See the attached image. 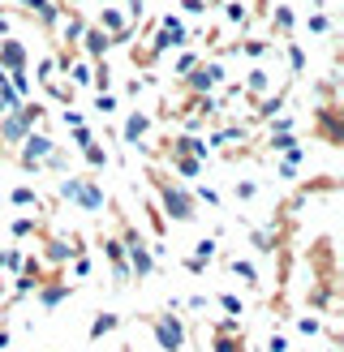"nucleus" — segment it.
Wrapping results in <instances>:
<instances>
[{
    "label": "nucleus",
    "instance_id": "obj_1",
    "mask_svg": "<svg viewBox=\"0 0 344 352\" xmlns=\"http://www.w3.org/2000/svg\"><path fill=\"white\" fill-rule=\"evenodd\" d=\"M147 181L155 185V206L164 210V219H177V223H198V202L194 193H189V185H181L177 176H168V168L160 164H147Z\"/></svg>",
    "mask_w": 344,
    "mask_h": 352
},
{
    "label": "nucleus",
    "instance_id": "obj_2",
    "mask_svg": "<svg viewBox=\"0 0 344 352\" xmlns=\"http://www.w3.org/2000/svg\"><path fill=\"white\" fill-rule=\"evenodd\" d=\"M116 236H120V245H125V262H129V275L142 284V279H151L155 275V254H151V245H147V236H142V228H138L133 219H125L120 215V223H116Z\"/></svg>",
    "mask_w": 344,
    "mask_h": 352
},
{
    "label": "nucleus",
    "instance_id": "obj_3",
    "mask_svg": "<svg viewBox=\"0 0 344 352\" xmlns=\"http://www.w3.org/2000/svg\"><path fill=\"white\" fill-rule=\"evenodd\" d=\"M56 193H61V202L86 210V215H99V210L108 206V193H103V185L95 181L91 172H82V176H61Z\"/></svg>",
    "mask_w": 344,
    "mask_h": 352
},
{
    "label": "nucleus",
    "instance_id": "obj_4",
    "mask_svg": "<svg viewBox=\"0 0 344 352\" xmlns=\"http://www.w3.org/2000/svg\"><path fill=\"white\" fill-rule=\"evenodd\" d=\"M17 151H22V155H17V168H22V172H43L52 164V155L61 151V142L47 129H30L22 142H17Z\"/></svg>",
    "mask_w": 344,
    "mask_h": 352
},
{
    "label": "nucleus",
    "instance_id": "obj_5",
    "mask_svg": "<svg viewBox=\"0 0 344 352\" xmlns=\"http://www.w3.org/2000/svg\"><path fill=\"white\" fill-rule=\"evenodd\" d=\"M142 322L151 327V336H155V344H160V352H185V331H189V322L181 318V314L160 309V314H147Z\"/></svg>",
    "mask_w": 344,
    "mask_h": 352
},
{
    "label": "nucleus",
    "instance_id": "obj_6",
    "mask_svg": "<svg viewBox=\"0 0 344 352\" xmlns=\"http://www.w3.org/2000/svg\"><path fill=\"white\" fill-rule=\"evenodd\" d=\"M181 82H185L189 95H215L219 86H224V56H202Z\"/></svg>",
    "mask_w": 344,
    "mask_h": 352
},
{
    "label": "nucleus",
    "instance_id": "obj_7",
    "mask_svg": "<svg viewBox=\"0 0 344 352\" xmlns=\"http://www.w3.org/2000/svg\"><path fill=\"white\" fill-rule=\"evenodd\" d=\"M74 292H78V284L65 275V267H52V271L43 275V284L34 288V301H39L43 309H56V305H65Z\"/></svg>",
    "mask_w": 344,
    "mask_h": 352
},
{
    "label": "nucleus",
    "instance_id": "obj_8",
    "mask_svg": "<svg viewBox=\"0 0 344 352\" xmlns=\"http://www.w3.org/2000/svg\"><path fill=\"white\" fill-rule=\"evenodd\" d=\"M314 138L327 146H344V108L336 99H327L319 103V112H314Z\"/></svg>",
    "mask_w": 344,
    "mask_h": 352
},
{
    "label": "nucleus",
    "instance_id": "obj_9",
    "mask_svg": "<svg viewBox=\"0 0 344 352\" xmlns=\"http://www.w3.org/2000/svg\"><path fill=\"white\" fill-rule=\"evenodd\" d=\"M99 250H103V262L112 267V284H116V292H125V288L133 284V275H129V262H125V245H120V236H116V232L99 236Z\"/></svg>",
    "mask_w": 344,
    "mask_h": 352
},
{
    "label": "nucleus",
    "instance_id": "obj_10",
    "mask_svg": "<svg viewBox=\"0 0 344 352\" xmlns=\"http://www.w3.org/2000/svg\"><path fill=\"white\" fill-rule=\"evenodd\" d=\"M95 26L112 39V47L116 43H125L129 34H133V26H129V17H125V9H116V5H103L99 9V17H95Z\"/></svg>",
    "mask_w": 344,
    "mask_h": 352
},
{
    "label": "nucleus",
    "instance_id": "obj_11",
    "mask_svg": "<svg viewBox=\"0 0 344 352\" xmlns=\"http://www.w3.org/2000/svg\"><path fill=\"white\" fill-rule=\"evenodd\" d=\"M30 65V52H26V43L22 39H0V74H22V69Z\"/></svg>",
    "mask_w": 344,
    "mask_h": 352
},
{
    "label": "nucleus",
    "instance_id": "obj_12",
    "mask_svg": "<svg viewBox=\"0 0 344 352\" xmlns=\"http://www.w3.org/2000/svg\"><path fill=\"white\" fill-rule=\"evenodd\" d=\"M108 47H112V39H108V34H103L95 22L86 26V30H82V39H78V52H82L86 60H108Z\"/></svg>",
    "mask_w": 344,
    "mask_h": 352
},
{
    "label": "nucleus",
    "instance_id": "obj_13",
    "mask_svg": "<svg viewBox=\"0 0 344 352\" xmlns=\"http://www.w3.org/2000/svg\"><path fill=\"white\" fill-rule=\"evenodd\" d=\"M215 254H219V241H215V236H202V241L194 245V254H189V258H181V267H185L189 275H202V271L215 262Z\"/></svg>",
    "mask_w": 344,
    "mask_h": 352
},
{
    "label": "nucleus",
    "instance_id": "obj_14",
    "mask_svg": "<svg viewBox=\"0 0 344 352\" xmlns=\"http://www.w3.org/2000/svg\"><path fill=\"white\" fill-rule=\"evenodd\" d=\"M271 74H267V69L263 65H254L250 69V74H246V82H241V99H250V103H258V99H263L267 91H271Z\"/></svg>",
    "mask_w": 344,
    "mask_h": 352
},
{
    "label": "nucleus",
    "instance_id": "obj_15",
    "mask_svg": "<svg viewBox=\"0 0 344 352\" xmlns=\"http://www.w3.org/2000/svg\"><path fill=\"white\" fill-rule=\"evenodd\" d=\"M164 168H168V176H177V181H198L206 164L189 160V155H164Z\"/></svg>",
    "mask_w": 344,
    "mask_h": 352
},
{
    "label": "nucleus",
    "instance_id": "obj_16",
    "mask_svg": "<svg viewBox=\"0 0 344 352\" xmlns=\"http://www.w3.org/2000/svg\"><path fill=\"white\" fill-rule=\"evenodd\" d=\"M147 133H151V116L133 108V112L125 116V129H120V138H125L129 146H138V151H142V142H147Z\"/></svg>",
    "mask_w": 344,
    "mask_h": 352
},
{
    "label": "nucleus",
    "instance_id": "obj_17",
    "mask_svg": "<svg viewBox=\"0 0 344 352\" xmlns=\"http://www.w3.org/2000/svg\"><path fill=\"white\" fill-rule=\"evenodd\" d=\"M112 331H120V314H116V309H99L95 318H91V331H86V340L99 344L103 336H112Z\"/></svg>",
    "mask_w": 344,
    "mask_h": 352
},
{
    "label": "nucleus",
    "instance_id": "obj_18",
    "mask_svg": "<svg viewBox=\"0 0 344 352\" xmlns=\"http://www.w3.org/2000/svg\"><path fill=\"white\" fill-rule=\"evenodd\" d=\"M224 267H228V271H233L246 288H258V284H263V275H258V267H254L246 254H241V258H224Z\"/></svg>",
    "mask_w": 344,
    "mask_h": 352
},
{
    "label": "nucleus",
    "instance_id": "obj_19",
    "mask_svg": "<svg viewBox=\"0 0 344 352\" xmlns=\"http://www.w3.org/2000/svg\"><path fill=\"white\" fill-rule=\"evenodd\" d=\"M292 26H297V13H292L288 5H275V13H271V39H292Z\"/></svg>",
    "mask_w": 344,
    "mask_h": 352
},
{
    "label": "nucleus",
    "instance_id": "obj_20",
    "mask_svg": "<svg viewBox=\"0 0 344 352\" xmlns=\"http://www.w3.org/2000/svg\"><path fill=\"white\" fill-rule=\"evenodd\" d=\"M160 30L172 39V47H189V30H185V17L181 13H164L160 17Z\"/></svg>",
    "mask_w": 344,
    "mask_h": 352
},
{
    "label": "nucleus",
    "instance_id": "obj_21",
    "mask_svg": "<svg viewBox=\"0 0 344 352\" xmlns=\"http://www.w3.org/2000/svg\"><path fill=\"white\" fill-rule=\"evenodd\" d=\"M9 202L22 206V210H43V198H39V189H34V185H13L9 189Z\"/></svg>",
    "mask_w": 344,
    "mask_h": 352
},
{
    "label": "nucleus",
    "instance_id": "obj_22",
    "mask_svg": "<svg viewBox=\"0 0 344 352\" xmlns=\"http://www.w3.org/2000/svg\"><path fill=\"white\" fill-rule=\"evenodd\" d=\"M61 78H74V86H91V60H86L82 52H78V56L61 69Z\"/></svg>",
    "mask_w": 344,
    "mask_h": 352
},
{
    "label": "nucleus",
    "instance_id": "obj_23",
    "mask_svg": "<svg viewBox=\"0 0 344 352\" xmlns=\"http://www.w3.org/2000/svg\"><path fill=\"white\" fill-rule=\"evenodd\" d=\"M39 232H43V219H34V215H17L9 223V236L13 241H26V236H39Z\"/></svg>",
    "mask_w": 344,
    "mask_h": 352
},
{
    "label": "nucleus",
    "instance_id": "obj_24",
    "mask_svg": "<svg viewBox=\"0 0 344 352\" xmlns=\"http://www.w3.org/2000/svg\"><path fill=\"white\" fill-rule=\"evenodd\" d=\"M206 344H211V352H250L246 331L241 336H206Z\"/></svg>",
    "mask_w": 344,
    "mask_h": 352
},
{
    "label": "nucleus",
    "instance_id": "obj_25",
    "mask_svg": "<svg viewBox=\"0 0 344 352\" xmlns=\"http://www.w3.org/2000/svg\"><path fill=\"white\" fill-rule=\"evenodd\" d=\"M91 271H95V262H91V254H74L69 258V279H74V284H86V279H91Z\"/></svg>",
    "mask_w": 344,
    "mask_h": 352
},
{
    "label": "nucleus",
    "instance_id": "obj_26",
    "mask_svg": "<svg viewBox=\"0 0 344 352\" xmlns=\"http://www.w3.org/2000/svg\"><path fill=\"white\" fill-rule=\"evenodd\" d=\"M224 22H228L233 30L246 26L250 22V5H246V0H224Z\"/></svg>",
    "mask_w": 344,
    "mask_h": 352
},
{
    "label": "nucleus",
    "instance_id": "obj_27",
    "mask_svg": "<svg viewBox=\"0 0 344 352\" xmlns=\"http://www.w3.org/2000/svg\"><path fill=\"white\" fill-rule=\"evenodd\" d=\"M228 52H241V56H250V60H263L267 52H271V43L267 39H237Z\"/></svg>",
    "mask_w": 344,
    "mask_h": 352
},
{
    "label": "nucleus",
    "instance_id": "obj_28",
    "mask_svg": "<svg viewBox=\"0 0 344 352\" xmlns=\"http://www.w3.org/2000/svg\"><path fill=\"white\" fill-rule=\"evenodd\" d=\"M284 60H288V74H292V78L305 74V47H301V43L288 39V43H284Z\"/></svg>",
    "mask_w": 344,
    "mask_h": 352
},
{
    "label": "nucleus",
    "instance_id": "obj_29",
    "mask_svg": "<svg viewBox=\"0 0 344 352\" xmlns=\"http://www.w3.org/2000/svg\"><path fill=\"white\" fill-rule=\"evenodd\" d=\"M215 305L224 309V318H246V301H241L237 292H219V296H215Z\"/></svg>",
    "mask_w": 344,
    "mask_h": 352
},
{
    "label": "nucleus",
    "instance_id": "obj_30",
    "mask_svg": "<svg viewBox=\"0 0 344 352\" xmlns=\"http://www.w3.org/2000/svg\"><path fill=\"white\" fill-rule=\"evenodd\" d=\"M297 146H301V138H297V133H271V138H267V151H275L280 160H284L288 151H297Z\"/></svg>",
    "mask_w": 344,
    "mask_h": 352
},
{
    "label": "nucleus",
    "instance_id": "obj_31",
    "mask_svg": "<svg viewBox=\"0 0 344 352\" xmlns=\"http://www.w3.org/2000/svg\"><path fill=\"white\" fill-rule=\"evenodd\" d=\"M198 60H202V52H198V47H185V52H177V60H172V74L185 78V74H189V69H194Z\"/></svg>",
    "mask_w": 344,
    "mask_h": 352
},
{
    "label": "nucleus",
    "instance_id": "obj_32",
    "mask_svg": "<svg viewBox=\"0 0 344 352\" xmlns=\"http://www.w3.org/2000/svg\"><path fill=\"white\" fill-rule=\"evenodd\" d=\"M323 318H319V314H301V318H297V336L301 340H314V336H323Z\"/></svg>",
    "mask_w": 344,
    "mask_h": 352
},
{
    "label": "nucleus",
    "instance_id": "obj_33",
    "mask_svg": "<svg viewBox=\"0 0 344 352\" xmlns=\"http://www.w3.org/2000/svg\"><path fill=\"white\" fill-rule=\"evenodd\" d=\"M189 193H194V202H198V206H215V210L224 206V193L211 189V185H198V189H189Z\"/></svg>",
    "mask_w": 344,
    "mask_h": 352
},
{
    "label": "nucleus",
    "instance_id": "obj_34",
    "mask_svg": "<svg viewBox=\"0 0 344 352\" xmlns=\"http://www.w3.org/2000/svg\"><path fill=\"white\" fill-rule=\"evenodd\" d=\"M116 108H120V95L116 91H95V112L99 116H112Z\"/></svg>",
    "mask_w": 344,
    "mask_h": 352
},
{
    "label": "nucleus",
    "instance_id": "obj_35",
    "mask_svg": "<svg viewBox=\"0 0 344 352\" xmlns=\"http://www.w3.org/2000/svg\"><path fill=\"white\" fill-rule=\"evenodd\" d=\"M305 30L310 34H332V17H327V9H314L305 17Z\"/></svg>",
    "mask_w": 344,
    "mask_h": 352
},
{
    "label": "nucleus",
    "instance_id": "obj_36",
    "mask_svg": "<svg viewBox=\"0 0 344 352\" xmlns=\"http://www.w3.org/2000/svg\"><path fill=\"white\" fill-rule=\"evenodd\" d=\"M82 160L91 168H108V151H103V142H91V146H82Z\"/></svg>",
    "mask_w": 344,
    "mask_h": 352
},
{
    "label": "nucleus",
    "instance_id": "obj_37",
    "mask_svg": "<svg viewBox=\"0 0 344 352\" xmlns=\"http://www.w3.org/2000/svg\"><path fill=\"white\" fill-rule=\"evenodd\" d=\"M52 78H61V74H56V60H52V56H43L39 65H34V82H39V86H47Z\"/></svg>",
    "mask_w": 344,
    "mask_h": 352
},
{
    "label": "nucleus",
    "instance_id": "obj_38",
    "mask_svg": "<svg viewBox=\"0 0 344 352\" xmlns=\"http://www.w3.org/2000/svg\"><path fill=\"white\" fill-rule=\"evenodd\" d=\"M69 142H74L78 151H82V146H91V142H95V129H91V125H78V129H69Z\"/></svg>",
    "mask_w": 344,
    "mask_h": 352
},
{
    "label": "nucleus",
    "instance_id": "obj_39",
    "mask_svg": "<svg viewBox=\"0 0 344 352\" xmlns=\"http://www.w3.org/2000/svg\"><path fill=\"white\" fill-rule=\"evenodd\" d=\"M233 198H237V202H254V198H258V185H254V181H237V185H233Z\"/></svg>",
    "mask_w": 344,
    "mask_h": 352
},
{
    "label": "nucleus",
    "instance_id": "obj_40",
    "mask_svg": "<svg viewBox=\"0 0 344 352\" xmlns=\"http://www.w3.org/2000/svg\"><path fill=\"white\" fill-rule=\"evenodd\" d=\"M181 13H189V17H206V13H211V5H206V0H181Z\"/></svg>",
    "mask_w": 344,
    "mask_h": 352
},
{
    "label": "nucleus",
    "instance_id": "obj_41",
    "mask_svg": "<svg viewBox=\"0 0 344 352\" xmlns=\"http://www.w3.org/2000/svg\"><path fill=\"white\" fill-rule=\"evenodd\" d=\"M267 352H288V336H284V331H271V336H267Z\"/></svg>",
    "mask_w": 344,
    "mask_h": 352
},
{
    "label": "nucleus",
    "instance_id": "obj_42",
    "mask_svg": "<svg viewBox=\"0 0 344 352\" xmlns=\"http://www.w3.org/2000/svg\"><path fill=\"white\" fill-rule=\"evenodd\" d=\"M142 9H147V0H129V9H125L129 26H138V22H142Z\"/></svg>",
    "mask_w": 344,
    "mask_h": 352
},
{
    "label": "nucleus",
    "instance_id": "obj_43",
    "mask_svg": "<svg viewBox=\"0 0 344 352\" xmlns=\"http://www.w3.org/2000/svg\"><path fill=\"white\" fill-rule=\"evenodd\" d=\"M61 120H65L69 129H78V125H86V112H78V108H65V116H61Z\"/></svg>",
    "mask_w": 344,
    "mask_h": 352
},
{
    "label": "nucleus",
    "instance_id": "obj_44",
    "mask_svg": "<svg viewBox=\"0 0 344 352\" xmlns=\"http://www.w3.org/2000/svg\"><path fill=\"white\" fill-rule=\"evenodd\" d=\"M9 34H13V17L0 13V39H9Z\"/></svg>",
    "mask_w": 344,
    "mask_h": 352
},
{
    "label": "nucleus",
    "instance_id": "obj_45",
    "mask_svg": "<svg viewBox=\"0 0 344 352\" xmlns=\"http://www.w3.org/2000/svg\"><path fill=\"white\" fill-rule=\"evenodd\" d=\"M112 352H133V344H120V348H112Z\"/></svg>",
    "mask_w": 344,
    "mask_h": 352
},
{
    "label": "nucleus",
    "instance_id": "obj_46",
    "mask_svg": "<svg viewBox=\"0 0 344 352\" xmlns=\"http://www.w3.org/2000/svg\"><path fill=\"white\" fill-rule=\"evenodd\" d=\"M103 5H116V0H99V9H103Z\"/></svg>",
    "mask_w": 344,
    "mask_h": 352
},
{
    "label": "nucleus",
    "instance_id": "obj_47",
    "mask_svg": "<svg viewBox=\"0 0 344 352\" xmlns=\"http://www.w3.org/2000/svg\"><path fill=\"white\" fill-rule=\"evenodd\" d=\"M206 5H211V9H215V5H224V0H206Z\"/></svg>",
    "mask_w": 344,
    "mask_h": 352
},
{
    "label": "nucleus",
    "instance_id": "obj_48",
    "mask_svg": "<svg viewBox=\"0 0 344 352\" xmlns=\"http://www.w3.org/2000/svg\"><path fill=\"white\" fill-rule=\"evenodd\" d=\"M310 5H314V9H323V0H310Z\"/></svg>",
    "mask_w": 344,
    "mask_h": 352
}]
</instances>
